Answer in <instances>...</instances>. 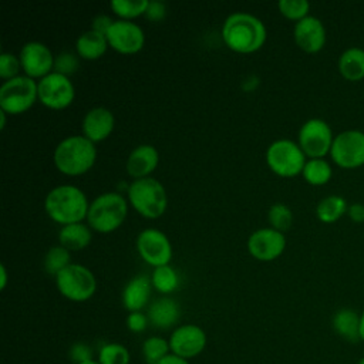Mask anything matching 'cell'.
<instances>
[{
    "label": "cell",
    "mask_w": 364,
    "mask_h": 364,
    "mask_svg": "<svg viewBox=\"0 0 364 364\" xmlns=\"http://www.w3.org/2000/svg\"><path fill=\"white\" fill-rule=\"evenodd\" d=\"M267 37L264 23L245 11L229 14L222 24V38L225 44L242 54L255 53L263 47Z\"/></svg>",
    "instance_id": "obj_1"
},
{
    "label": "cell",
    "mask_w": 364,
    "mask_h": 364,
    "mask_svg": "<svg viewBox=\"0 0 364 364\" xmlns=\"http://www.w3.org/2000/svg\"><path fill=\"white\" fill-rule=\"evenodd\" d=\"M90 202L82 189L75 185H58L44 199L46 213L60 225H70L87 219Z\"/></svg>",
    "instance_id": "obj_2"
},
{
    "label": "cell",
    "mask_w": 364,
    "mask_h": 364,
    "mask_svg": "<svg viewBox=\"0 0 364 364\" xmlns=\"http://www.w3.org/2000/svg\"><path fill=\"white\" fill-rule=\"evenodd\" d=\"M97 159V148L84 135H70L61 139L54 152L55 168L68 176H78L88 172Z\"/></svg>",
    "instance_id": "obj_3"
},
{
    "label": "cell",
    "mask_w": 364,
    "mask_h": 364,
    "mask_svg": "<svg viewBox=\"0 0 364 364\" xmlns=\"http://www.w3.org/2000/svg\"><path fill=\"white\" fill-rule=\"evenodd\" d=\"M128 215V199L119 192H104L98 195L88 208L87 223L100 233L117 230Z\"/></svg>",
    "instance_id": "obj_4"
},
{
    "label": "cell",
    "mask_w": 364,
    "mask_h": 364,
    "mask_svg": "<svg viewBox=\"0 0 364 364\" xmlns=\"http://www.w3.org/2000/svg\"><path fill=\"white\" fill-rule=\"evenodd\" d=\"M128 203L144 218H161L168 206V196L164 185L152 178L134 179L127 191Z\"/></svg>",
    "instance_id": "obj_5"
},
{
    "label": "cell",
    "mask_w": 364,
    "mask_h": 364,
    "mask_svg": "<svg viewBox=\"0 0 364 364\" xmlns=\"http://www.w3.org/2000/svg\"><path fill=\"white\" fill-rule=\"evenodd\" d=\"M307 156L300 145L289 138L273 141L266 149V162L270 171L283 178L301 175Z\"/></svg>",
    "instance_id": "obj_6"
},
{
    "label": "cell",
    "mask_w": 364,
    "mask_h": 364,
    "mask_svg": "<svg viewBox=\"0 0 364 364\" xmlns=\"http://www.w3.org/2000/svg\"><path fill=\"white\" fill-rule=\"evenodd\" d=\"M36 100H38L37 81L26 74L3 81L0 87V109L7 114H23L33 107Z\"/></svg>",
    "instance_id": "obj_7"
},
{
    "label": "cell",
    "mask_w": 364,
    "mask_h": 364,
    "mask_svg": "<svg viewBox=\"0 0 364 364\" xmlns=\"http://www.w3.org/2000/svg\"><path fill=\"white\" fill-rule=\"evenodd\" d=\"M57 290L71 301H87L97 290L94 273L78 263H71L55 276Z\"/></svg>",
    "instance_id": "obj_8"
},
{
    "label": "cell",
    "mask_w": 364,
    "mask_h": 364,
    "mask_svg": "<svg viewBox=\"0 0 364 364\" xmlns=\"http://www.w3.org/2000/svg\"><path fill=\"white\" fill-rule=\"evenodd\" d=\"M334 136L328 122L321 118H310L300 127L297 144L309 159L324 158L330 154Z\"/></svg>",
    "instance_id": "obj_9"
},
{
    "label": "cell",
    "mask_w": 364,
    "mask_h": 364,
    "mask_svg": "<svg viewBox=\"0 0 364 364\" xmlns=\"http://www.w3.org/2000/svg\"><path fill=\"white\" fill-rule=\"evenodd\" d=\"M333 162L344 169H355L364 165V132L346 129L334 136L330 154Z\"/></svg>",
    "instance_id": "obj_10"
},
{
    "label": "cell",
    "mask_w": 364,
    "mask_h": 364,
    "mask_svg": "<svg viewBox=\"0 0 364 364\" xmlns=\"http://www.w3.org/2000/svg\"><path fill=\"white\" fill-rule=\"evenodd\" d=\"M38 100L51 109H64L71 105L75 97V88L70 77L53 71L37 81Z\"/></svg>",
    "instance_id": "obj_11"
},
{
    "label": "cell",
    "mask_w": 364,
    "mask_h": 364,
    "mask_svg": "<svg viewBox=\"0 0 364 364\" xmlns=\"http://www.w3.org/2000/svg\"><path fill=\"white\" fill-rule=\"evenodd\" d=\"M136 250L144 262L155 267L169 264L172 259V245L168 236L155 228H146L136 236Z\"/></svg>",
    "instance_id": "obj_12"
},
{
    "label": "cell",
    "mask_w": 364,
    "mask_h": 364,
    "mask_svg": "<svg viewBox=\"0 0 364 364\" xmlns=\"http://www.w3.org/2000/svg\"><path fill=\"white\" fill-rule=\"evenodd\" d=\"M168 341L172 354L189 361L205 350L208 337L202 327L196 324H182L172 331Z\"/></svg>",
    "instance_id": "obj_13"
},
{
    "label": "cell",
    "mask_w": 364,
    "mask_h": 364,
    "mask_svg": "<svg viewBox=\"0 0 364 364\" xmlns=\"http://www.w3.org/2000/svg\"><path fill=\"white\" fill-rule=\"evenodd\" d=\"M21 68L27 77L41 80L47 74L54 71V60L51 50L41 41H27L18 54Z\"/></svg>",
    "instance_id": "obj_14"
},
{
    "label": "cell",
    "mask_w": 364,
    "mask_h": 364,
    "mask_svg": "<svg viewBox=\"0 0 364 364\" xmlns=\"http://www.w3.org/2000/svg\"><path fill=\"white\" fill-rule=\"evenodd\" d=\"M105 37L108 46L121 54L138 53L145 44L144 30L132 20H115Z\"/></svg>",
    "instance_id": "obj_15"
},
{
    "label": "cell",
    "mask_w": 364,
    "mask_h": 364,
    "mask_svg": "<svg viewBox=\"0 0 364 364\" xmlns=\"http://www.w3.org/2000/svg\"><path fill=\"white\" fill-rule=\"evenodd\" d=\"M249 253L262 262L277 259L286 249L284 233L273 228H260L255 230L246 242Z\"/></svg>",
    "instance_id": "obj_16"
},
{
    "label": "cell",
    "mask_w": 364,
    "mask_h": 364,
    "mask_svg": "<svg viewBox=\"0 0 364 364\" xmlns=\"http://www.w3.org/2000/svg\"><path fill=\"white\" fill-rule=\"evenodd\" d=\"M293 38L299 48L306 53H318L327 40V33L323 21L316 16H307L294 23Z\"/></svg>",
    "instance_id": "obj_17"
},
{
    "label": "cell",
    "mask_w": 364,
    "mask_h": 364,
    "mask_svg": "<svg viewBox=\"0 0 364 364\" xmlns=\"http://www.w3.org/2000/svg\"><path fill=\"white\" fill-rule=\"evenodd\" d=\"M114 114L105 107H94L82 118V135L94 144L107 139L114 131Z\"/></svg>",
    "instance_id": "obj_18"
},
{
    "label": "cell",
    "mask_w": 364,
    "mask_h": 364,
    "mask_svg": "<svg viewBox=\"0 0 364 364\" xmlns=\"http://www.w3.org/2000/svg\"><path fill=\"white\" fill-rule=\"evenodd\" d=\"M159 164V152L151 144H141L135 146L125 162V168L129 176L134 179L148 178Z\"/></svg>",
    "instance_id": "obj_19"
},
{
    "label": "cell",
    "mask_w": 364,
    "mask_h": 364,
    "mask_svg": "<svg viewBox=\"0 0 364 364\" xmlns=\"http://www.w3.org/2000/svg\"><path fill=\"white\" fill-rule=\"evenodd\" d=\"M151 277L145 274H136L134 276L122 289V304L124 307L132 313V311H141L144 307H146L149 297H151Z\"/></svg>",
    "instance_id": "obj_20"
},
{
    "label": "cell",
    "mask_w": 364,
    "mask_h": 364,
    "mask_svg": "<svg viewBox=\"0 0 364 364\" xmlns=\"http://www.w3.org/2000/svg\"><path fill=\"white\" fill-rule=\"evenodd\" d=\"M148 320L149 323L161 330H168L173 327L181 316L178 303L171 297H159L152 301L148 307Z\"/></svg>",
    "instance_id": "obj_21"
},
{
    "label": "cell",
    "mask_w": 364,
    "mask_h": 364,
    "mask_svg": "<svg viewBox=\"0 0 364 364\" xmlns=\"http://www.w3.org/2000/svg\"><path fill=\"white\" fill-rule=\"evenodd\" d=\"M92 229L88 223L77 222L61 226L58 232V245L64 246L70 252L85 249L92 239Z\"/></svg>",
    "instance_id": "obj_22"
},
{
    "label": "cell",
    "mask_w": 364,
    "mask_h": 364,
    "mask_svg": "<svg viewBox=\"0 0 364 364\" xmlns=\"http://www.w3.org/2000/svg\"><path fill=\"white\" fill-rule=\"evenodd\" d=\"M338 73L347 81L355 82L364 78V48L353 46L346 48L337 61Z\"/></svg>",
    "instance_id": "obj_23"
},
{
    "label": "cell",
    "mask_w": 364,
    "mask_h": 364,
    "mask_svg": "<svg viewBox=\"0 0 364 364\" xmlns=\"http://www.w3.org/2000/svg\"><path fill=\"white\" fill-rule=\"evenodd\" d=\"M108 47L107 37L91 28L81 33L75 40L77 55L84 60H98L105 54Z\"/></svg>",
    "instance_id": "obj_24"
},
{
    "label": "cell",
    "mask_w": 364,
    "mask_h": 364,
    "mask_svg": "<svg viewBox=\"0 0 364 364\" xmlns=\"http://www.w3.org/2000/svg\"><path fill=\"white\" fill-rule=\"evenodd\" d=\"M331 324L334 331L344 340L350 343H355L360 338V314L348 307L338 309L333 318Z\"/></svg>",
    "instance_id": "obj_25"
},
{
    "label": "cell",
    "mask_w": 364,
    "mask_h": 364,
    "mask_svg": "<svg viewBox=\"0 0 364 364\" xmlns=\"http://www.w3.org/2000/svg\"><path fill=\"white\" fill-rule=\"evenodd\" d=\"M348 209L347 200L340 195H328L316 206V216L323 223H334L341 219Z\"/></svg>",
    "instance_id": "obj_26"
},
{
    "label": "cell",
    "mask_w": 364,
    "mask_h": 364,
    "mask_svg": "<svg viewBox=\"0 0 364 364\" xmlns=\"http://www.w3.org/2000/svg\"><path fill=\"white\" fill-rule=\"evenodd\" d=\"M301 175L307 183L313 186H321L331 179L333 169L328 161L324 158H310L306 161Z\"/></svg>",
    "instance_id": "obj_27"
},
{
    "label": "cell",
    "mask_w": 364,
    "mask_h": 364,
    "mask_svg": "<svg viewBox=\"0 0 364 364\" xmlns=\"http://www.w3.org/2000/svg\"><path fill=\"white\" fill-rule=\"evenodd\" d=\"M151 283L156 291L162 294H169L178 289L179 274L171 264L159 266L154 269L151 274Z\"/></svg>",
    "instance_id": "obj_28"
},
{
    "label": "cell",
    "mask_w": 364,
    "mask_h": 364,
    "mask_svg": "<svg viewBox=\"0 0 364 364\" xmlns=\"http://www.w3.org/2000/svg\"><path fill=\"white\" fill-rule=\"evenodd\" d=\"M169 354H171L169 341L159 336L148 337L142 343V355L146 364H158Z\"/></svg>",
    "instance_id": "obj_29"
},
{
    "label": "cell",
    "mask_w": 364,
    "mask_h": 364,
    "mask_svg": "<svg viewBox=\"0 0 364 364\" xmlns=\"http://www.w3.org/2000/svg\"><path fill=\"white\" fill-rule=\"evenodd\" d=\"M71 264V255H70V250L65 249L64 246L61 245H55V246H51L46 256H44V269L47 273L53 274L54 277L61 272L64 270L67 266Z\"/></svg>",
    "instance_id": "obj_30"
},
{
    "label": "cell",
    "mask_w": 364,
    "mask_h": 364,
    "mask_svg": "<svg viewBox=\"0 0 364 364\" xmlns=\"http://www.w3.org/2000/svg\"><path fill=\"white\" fill-rule=\"evenodd\" d=\"M148 3L149 0H111L109 7L121 20H132L145 14Z\"/></svg>",
    "instance_id": "obj_31"
},
{
    "label": "cell",
    "mask_w": 364,
    "mask_h": 364,
    "mask_svg": "<svg viewBox=\"0 0 364 364\" xmlns=\"http://www.w3.org/2000/svg\"><path fill=\"white\" fill-rule=\"evenodd\" d=\"M267 220H269L270 228L284 233L293 225V212L286 203L276 202V203L270 205V208L267 210Z\"/></svg>",
    "instance_id": "obj_32"
},
{
    "label": "cell",
    "mask_w": 364,
    "mask_h": 364,
    "mask_svg": "<svg viewBox=\"0 0 364 364\" xmlns=\"http://www.w3.org/2000/svg\"><path fill=\"white\" fill-rule=\"evenodd\" d=\"M100 364H129L131 354L124 344L107 343L98 351Z\"/></svg>",
    "instance_id": "obj_33"
},
{
    "label": "cell",
    "mask_w": 364,
    "mask_h": 364,
    "mask_svg": "<svg viewBox=\"0 0 364 364\" xmlns=\"http://www.w3.org/2000/svg\"><path fill=\"white\" fill-rule=\"evenodd\" d=\"M279 11L289 20L296 23L309 16L310 3L307 0H280L277 3Z\"/></svg>",
    "instance_id": "obj_34"
},
{
    "label": "cell",
    "mask_w": 364,
    "mask_h": 364,
    "mask_svg": "<svg viewBox=\"0 0 364 364\" xmlns=\"http://www.w3.org/2000/svg\"><path fill=\"white\" fill-rule=\"evenodd\" d=\"M20 68H21V63L18 55H14L13 53H9V51H3L0 54V77L4 81L20 75L18 74Z\"/></svg>",
    "instance_id": "obj_35"
},
{
    "label": "cell",
    "mask_w": 364,
    "mask_h": 364,
    "mask_svg": "<svg viewBox=\"0 0 364 364\" xmlns=\"http://www.w3.org/2000/svg\"><path fill=\"white\" fill-rule=\"evenodd\" d=\"M77 68H78V57L70 51L60 53L54 60V71L64 74L67 77L75 73Z\"/></svg>",
    "instance_id": "obj_36"
},
{
    "label": "cell",
    "mask_w": 364,
    "mask_h": 364,
    "mask_svg": "<svg viewBox=\"0 0 364 364\" xmlns=\"http://www.w3.org/2000/svg\"><path fill=\"white\" fill-rule=\"evenodd\" d=\"M148 316L142 311H132L127 316V327L132 333H142L148 327Z\"/></svg>",
    "instance_id": "obj_37"
},
{
    "label": "cell",
    "mask_w": 364,
    "mask_h": 364,
    "mask_svg": "<svg viewBox=\"0 0 364 364\" xmlns=\"http://www.w3.org/2000/svg\"><path fill=\"white\" fill-rule=\"evenodd\" d=\"M144 16L149 21H162L166 16V4L161 0H149Z\"/></svg>",
    "instance_id": "obj_38"
},
{
    "label": "cell",
    "mask_w": 364,
    "mask_h": 364,
    "mask_svg": "<svg viewBox=\"0 0 364 364\" xmlns=\"http://www.w3.org/2000/svg\"><path fill=\"white\" fill-rule=\"evenodd\" d=\"M70 355L73 358V361H75V364H80V363H84V361H88V360H92V351L91 348L84 344V343H77L71 347L70 350Z\"/></svg>",
    "instance_id": "obj_39"
},
{
    "label": "cell",
    "mask_w": 364,
    "mask_h": 364,
    "mask_svg": "<svg viewBox=\"0 0 364 364\" xmlns=\"http://www.w3.org/2000/svg\"><path fill=\"white\" fill-rule=\"evenodd\" d=\"M114 21H115V20H112V18H111L109 16H107V14H98V16L94 17V20H92V23H91V30L98 31V33H101V34L105 36Z\"/></svg>",
    "instance_id": "obj_40"
},
{
    "label": "cell",
    "mask_w": 364,
    "mask_h": 364,
    "mask_svg": "<svg viewBox=\"0 0 364 364\" xmlns=\"http://www.w3.org/2000/svg\"><path fill=\"white\" fill-rule=\"evenodd\" d=\"M347 216L354 223H364V203H360V202L350 203L347 209Z\"/></svg>",
    "instance_id": "obj_41"
},
{
    "label": "cell",
    "mask_w": 364,
    "mask_h": 364,
    "mask_svg": "<svg viewBox=\"0 0 364 364\" xmlns=\"http://www.w3.org/2000/svg\"><path fill=\"white\" fill-rule=\"evenodd\" d=\"M158 364H189V361L188 360H185V358H181V357H178V355H175V354H169V355H166L162 361H159Z\"/></svg>",
    "instance_id": "obj_42"
},
{
    "label": "cell",
    "mask_w": 364,
    "mask_h": 364,
    "mask_svg": "<svg viewBox=\"0 0 364 364\" xmlns=\"http://www.w3.org/2000/svg\"><path fill=\"white\" fill-rule=\"evenodd\" d=\"M0 276H1V280H0V289L4 290L6 286H7V269L4 266V263L0 264Z\"/></svg>",
    "instance_id": "obj_43"
},
{
    "label": "cell",
    "mask_w": 364,
    "mask_h": 364,
    "mask_svg": "<svg viewBox=\"0 0 364 364\" xmlns=\"http://www.w3.org/2000/svg\"><path fill=\"white\" fill-rule=\"evenodd\" d=\"M360 338L364 341V310L360 313Z\"/></svg>",
    "instance_id": "obj_44"
},
{
    "label": "cell",
    "mask_w": 364,
    "mask_h": 364,
    "mask_svg": "<svg viewBox=\"0 0 364 364\" xmlns=\"http://www.w3.org/2000/svg\"><path fill=\"white\" fill-rule=\"evenodd\" d=\"M6 115H7V112H4V111H1L0 109V128L1 129H4V127H6Z\"/></svg>",
    "instance_id": "obj_45"
},
{
    "label": "cell",
    "mask_w": 364,
    "mask_h": 364,
    "mask_svg": "<svg viewBox=\"0 0 364 364\" xmlns=\"http://www.w3.org/2000/svg\"><path fill=\"white\" fill-rule=\"evenodd\" d=\"M80 364H100L97 360H88V361H84V363H80Z\"/></svg>",
    "instance_id": "obj_46"
},
{
    "label": "cell",
    "mask_w": 364,
    "mask_h": 364,
    "mask_svg": "<svg viewBox=\"0 0 364 364\" xmlns=\"http://www.w3.org/2000/svg\"><path fill=\"white\" fill-rule=\"evenodd\" d=\"M357 364H364V357H363V358H361V360H360Z\"/></svg>",
    "instance_id": "obj_47"
}]
</instances>
